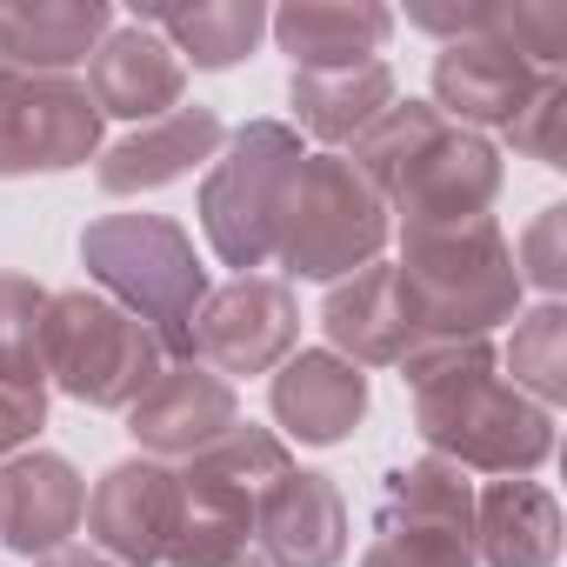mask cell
I'll list each match as a JSON object with an SVG mask.
<instances>
[{"mask_svg": "<svg viewBox=\"0 0 567 567\" xmlns=\"http://www.w3.org/2000/svg\"><path fill=\"white\" fill-rule=\"evenodd\" d=\"M401 381L414 394V434L427 454L494 481H527L554 461V414L501 374L494 341H421L401 354Z\"/></svg>", "mask_w": 567, "mask_h": 567, "instance_id": "1", "label": "cell"}, {"mask_svg": "<svg viewBox=\"0 0 567 567\" xmlns=\"http://www.w3.org/2000/svg\"><path fill=\"white\" fill-rule=\"evenodd\" d=\"M354 174L381 194L401 227H441L474 220L501 194V147L461 121H447L434 101H394L354 134Z\"/></svg>", "mask_w": 567, "mask_h": 567, "instance_id": "2", "label": "cell"}, {"mask_svg": "<svg viewBox=\"0 0 567 567\" xmlns=\"http://www.w3.org/2000/svg\"><path fill=\"white\" fill-rule=\"evenodd\" d=\"M401 308L421 341H487L501 321L520 315V274L514 240L494 214L441 220V227H401Z\"/></svg>", "mask_w": 567, "mask_h": 567, "instance_id": "3", "label": "cell"}, {"mask_svg": "<svg viewBox=\"0 0 567 567\" xmlns=\"http://www.w3.org/2000/svg\"><path fill=\"white\" fill-rule=\"evenodd\" d=\"M81 267L94 295L127 308L167 361H187V328L207 301V267L194 254V234L167 214H101L81 227Z\"/></svg>", "mask_w": 567, "mask_h": 567, "instance_id": "4", "label": "cell"}, {"mask_svg": "<svg viewBox=\"0 0 567 567\" xmlns=\"http://www.w3.org/2000/svg\"><path fill=\"white\" fill-rule=\"evenodd\" d=\"M394 234V214L381 207V194L354 174L348 154H308L288 181L280 200V227H274V267L280 280H348L368 260H381Z\"/></svg>", "mask_w": 567, "mask_h": 567, "instance_id": "5", "label": "cell"}, {"mask_svg": "<svg viewBox=\"0 0 567 567\" xmlns=\"http://www.w3.org/2000/svg\"><path fill=\"white\" fill-rule=\"evenodd\" d=\"M167 368V348L154 341V328H141L127 308H114L94 288H61L48 295V321H41V374L101 414H127L154 374Z\"/></svg>", "mask_w": 567, "mask_h": 567, "instance_id": "6", "label": "cell"}, {"mask_svg": "<svg viewBox=\"0 0 567 567\" xmlns=\"http://www.w3.org/2000/svg\"><path fill=\"white\" fill-rule=\"evenodd\" d=\"M301 161H308V147L288 121H247L220 141V154L200 181V227H207V247L220 254V267H234V274L274 267L280 200H288V181Z\"/></svg>", "mask_w": 567, "mask_h": 567, "instance_id": "7", "label": "cell"}, {"mask_svg": "<svg viewBox=\"0 0 567 567\" xmlns=\"http://www.w3.org/2000/svg\"><path fill=\"white\" fill-rule=\"evenodd\" d=\"M361 567H481L474 560V481L467 467L421 454L388 474L374 540Z\"/></svg>", "mask_w": 567, "mask_h": 567, "instance_id": "8", "label": "cell"}, {"mask_svg": "<svg viewBox=\"0 0 567 567\" xmlns=\"http://www.w3.org/2000/svg\"><path fill=\"white\" fill-rule=\"evenodd\" d=\"M295 348H301V301L280 274H234L227 288H207L187 328V361H200L220 381L274 374Z\"/></svg>", "mask_w": 567, "mask_h": 567, "instance_id": "9", "label": "cell"}, {"mask_svg": "<svg viewBox=\"0 0 567 567\" xmlns=\"http://www.w3.org/2000/svg\"><path fill=\"white\" fill-rule=\"evenodd\" d=\"M101 161V107L68 74H0V181Z\"/></svg>", "mask_w": 567, "mask_h": 567, "instance_id": "10", "label": "cell"}, {"mask_svg": "<svg viewBox=\"0 0 567 567\" xmlns=\"http://www.w3.org/2000/svg\"><path fill=\"white\" fill-rule=\"evenodd\" d=\"M87 547L121 560V567H167L181 527H187V494H181V467L167 461H121L94 481L87 494Z\"/></svg>", "mask_w": 567, "mask_h": 567, "instance_id": "11", "label": "cell"}, {"mask_svg": "<svg viewBox=\"0 0 567 567\" xmlns=\"http://www.w3.org/2000/svg\"><path fill=\"white\" fill-rule=\"evenodd\" d=\"M295 454L274 427H254V421H234L220 441H207L194 461H181V494H187V514L194 520H214V527H240L254 534V514L260 501L288 481Z\"/></svg>", "mask_w": 567, "mask_h": 567, "instance_id": "12", "label": "cell"}, {"mask_svg": "<svg viewBox=\"0 0 567 567\" xmlns=\"http://www.w3.org/2000/svg\"><path fill=\"white\" fill-rule=\"evenodd\" d=\"M240 421V394L234 381L207 374L200 361H167L154 374V388L127 408V434L147 461H194L207 441H220Z\"/></svg>", "mask_w": 567, "mask_h": 567, "instance_id": "13", "label": "cell"}, {"mask_svg": "<svg viewBox=\"0 0 567 567\" xmlns=\"http://www.w3.org/2000/svg\"><path fill=\"white\" fill-rule=\"evenodd\" d=\"M81 514H87V481L74 474L68 454L28 447L14 461H0V547L8 554L41 560V554L68 547Z\"/></svg>", "mask_w": 567, "mask_h": 567, "instance_id": "14", "label": "cell"}, {"mask_svg": "<svg viewBox=\"0 0 567 567\" xmlns=\"http://www.w3.org/2000/svg\"><path fill=\"white\" fill-rule=\"evenodd\" d=\"M267 408L308 447H334L368 421V368L341 361L334 348H295L267 381Z\"/></svg>", "mask_w": 567, "mask_h": 567, "instance_id": "15", "label": "cell"}, {"mask_svg": "<svg viewBox=\"0 0 567 567\" xmlns=\"http://www.w3.org/2000/svg\"><path fill=\"white\" fill-rule=\"evenodd\" d=\"M254 554L267 567H341L348 554V501L334 474L321 467H288L260 514H254Z\"/></svg>", "mask_w": 567, "mask_h": 567, "instance_id": "16", "label": "cell"}, {"mask_svg": "<svg viewBox=\"0 0 567 567\" xmlns=\"http://www.w3.org/2000/svg\"><path fill=\"white\" fill-rule=\"evenodd\" d=\"M181 94H187V68H181V54H174L154 28H141V21L114 28V34L87 54V101L101 107V121L114 114V121L147 127V121L174 114Z\"/></svg>", "mask_w": 567, "mask_h": 567, "instance_id": "17", "label": "cell"}, {"mask_svg": "<svg viewBox=\"0 0 567 567\" xmlns=\"http://www.w3.org/2000/svg\"><path fill=\"white\" fill-rule=\"evenodd\" d=\"M547 74L540 68H527L507 41H494V34H474V41H447L441 54H434V107L447 114V121H461V127H507L527 101H534V87H540Z\"/></svg>", "mask_w": 567, "mask_h": 567, "instance_id": "18", "label": "cell"}, {"mask_svg": "<svg viewBox=\"0 0 567 567\" xmlns=\"http://www.w3.org/2000/svg\"><path fill=\"white\" fill-rule=\"evenodd\" d=\"M220 141H227L220 114L200 107V101H194V107L181 101L174 114H161V121L134 127L127 141H114V147L94 161V181H101V194H114V200H127V194H154V187L187 181L200 161H214Z\"/></svg>", "mask_w": 567, "mask_h": 567, "instance_id": "19", "label": "cell"}, {"mask_svg": "<svg viewBox=\"0 0 567 567\" xmlns=\"http://www.w3.org/2000/svg\"><path fill=\"white\" fill-rule=\"evenodd\" d=\"M267 34L295 61V74H328L354 61H381L394 34V8H381V0H295V8L267 14Z\"/></svg>", "mask_w": 567, "mask_h": 567, "instance_id": "20", "label": "cell"}, {"mask_svg": "<svg viewBox=\"0 0 567 567\" xmlns=\"http://www.w3.org/2000/svg\"><path fill=\"white\" fill-rule=\"evenodd\" d=\"M321 328H328L341 361H354V368H401V354L414 348V328H408V308H401L394 260H368L361 274L334 280L328 301H321Z\"/></svg>", "mask_w": 567, "mask_h": 567, "instance_id": "21", "label": "cell"}, {"mask_svg": "<svg viewBox=\"0 0 567 567\" xmlns=\"http://www.w3.org/2000/svg\"><path fill=\"white\" fill-rule=\"evenodd\" d=\"M474 560L481 567H554L560 560V501L540 481H487L474 494Z\"/></svg>", "mask_w": 567, "mask_h": 567, "instance_id": "22", "label": "cell"}, {"mask_svg": "<svg viewBox=\"0 0 567 567\" xmlns=\"http://www.w3.org/2000/svg\"><path fill=\"white\" fill-rule=\"evenodd\" d=\"M114 34L107 0H21L0 8V41H8L14 74H68Z\"/></svg>", "mask_w": 567, "mask_h": 567, "instance_id": "23", "label": "cell"}, {"mask_svg": "<svg viewBox=\"0 0 567 567\" xmlns=\"http://www.w3.org/2000/svg\"><path fill=\"white\" fill-rule=\"evenodd\" d=\"M401 94H394V68L388 61H354V68H328V74H295L288 81V107H295L301 134H315L328 154L341 141H354Z\"/></svg>", "mask_w": 567, "mask_h": 567, "instance_id": "24", "label": "cell"}, {"mask_svg": "<svg viewBox=\"0 0 567 567\" xmlns=\"http://www.w3.org/2000/svg\"><path fill=\"white\" fill-rule=\"evenodd\" d=\"M141 28H154L174 54H181V68L194 61V68H207V74H227V68H240L254 48H260V34H267V8L260 0H200V8H147V14H134Z\"/></svg>", "mask_w": 567, "mask_h": 567, "instance_id": "25", "label": "cell"}, {"mask_svg": "<svg viewBox=\"0 0 567 567\" xmlns=\"http://www.w3.org/2000/svg\"><path fill=\"white\" fill-rule=\"evenodd\" d=\"M507 374L527 401H540L547 414L567 401V308L540 301L527 315H514V341H507Z\"/></svg>", "mask_w": 567, "mask_h": 567, "instance_id": "26", "label": "cell"}, {"mask_svg": "<svg viewBox=\"0 0 567 567\" xmlns=\"http://www.w3.org/2000/svg\"><path fill=\"white\" fill-rule=\"evenodd\" d=\"M41 321L48 288L28 274H0V381L8 388H48L41 374Z\"/></svg>", "mask_w": 567, "mask_h": 567, "instance_id": "27", "label": "cell"}, {"mask_svg": "<svg viewBox=\"0 0 567 567\" xmlns=\"http://www.w3.org/2000/svg\"><path fill=\"white\" fill-rule=\"evenodd\" d=\"M501 134L514 141V154H527V161H540V167H567V81L547 74V81L534 87V101H527Z\"/></svg>", "mask_w": 567, "mask_h": 567, "instance_id": "28", "label": "cell"}, {"mask_svg": "<svg viewBox=\"0 0 567 567\" xmlns=\"http://www.w3.org/2000/svg\"><path fill=\"white\" fill-rule=\"evenodd\" d=\"M514 274H520V288H540L547 301H560V288H567V207L534 214V227L514 247Z\"/></svg>", "mask_w": 567, "mask_h": 567, "instance_id": "29", "label": "cell"}, {"mask_svg": "<svg viewBox=\"0 0 567 567\" xmlns=\"http://www.w3.org/2000/svg\"><path fill=\"white\" fill-rule=\"evenodd\" d=\"M167 567H267V560L254 554V534L214 527V520H194V514H187V527H181Z\"/></svg>", "mask_w": 567, "mask_h": 567, "instance_id": "30", "label": "cell"}, {"mask_svg": "<svg viewBox=\"0 0 567 567\" xmlns=\"http://www.w3.org/2000/svg\"><path fill=\"white\" fill-rule=\"evenodd\" d=\"M48 427V388H8L0 381V461L28 454V441Z\"/></svg>", "mask_w": 567, "mask_h": 567, "instance_id": "31", "label": "cell"}, {"mask_svg": "<svg viewBox=\"0 0 567 567\" xmlns=\"http://www.w3.org/2000/svg\"><path fill=\"white\" fill-rule=\"evenodd\" d=\"M34 567H121V560H107V554H94V547H54V554H41Z\"/></svg>", "mask_w": 567, "mask_h": 567, "instance_id": "32", "label": "cell"}, {"mask_svg": "<svg viewBox=\"0 0 567 567\" xmlns=\"http://www.w3.org/2000/svg\"><path fill=\"white\" fill-rule=\"evenodd\" d=\"M0 74H14V68H8V41H0Z\"/></svg>", "mask_w": 567, "mask_h": 567, "instance_id": "33", "label": "cell"}]
</instances>
